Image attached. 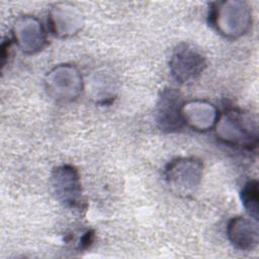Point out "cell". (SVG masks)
<instances>
[{"label": "cell", "instance_id": "cell-1", "mask_svg": "<svg viewBox=\"0 0 259 259\" xmlns=\"http://www.w3.org/2000/svg\"><path fill=\"white\" fill-rule=\"evenodd\" d=\"M218 137L228 145L256 149L258 145V126L256 118L249 112L228 110L219 115L215 122Z\"/></svg>", "mask_w": 259, "mask_h": 259}, {"label": "cell", "instance_id": "cell-2", "mask_svg": "<svg viewBox=\"0 0 259 259\" xmlns=\"http://www.w3.org/2000/svg\"><path fill=\"white\" fill-rule=\"evenodd\" d=\"M252 22L249 7L241 1L214 3L209 10V23L223 35L237 37L244 34Z\"/></svg>", "mask_w": 259, "mask_h": 259}, {"label": "cell", "instance_id": "cell-3", "mask_svg": "<svg viewBox=\"0 0 259 259\" xmlns=\"http://www.w3.org/2000/svg\"><path fill=\"white\" fill-rule=\"evenodd\" d=\"M203 166L194 157L177 158L171 161L165 169V179L171 189L177 194H192L202 178Z\"/></svg>", "mask_w": 259, "mask_h": 259}, {"label": "cell", "instance_id": "cell-4", "mask_svg": "<svg viewBox=\"0 0 259 259\" xmlns=\"http://www.w3.org/2000/svg\"><path fill=\"white\" fill-rule=\"evenodd\" d=\"M51 183L57 199L68 208H82L84 203L82 185L78 171L70 165L56 167Z\"/></svg>", "mask_w": 259, "mask_h": 259}, {"label": "cell", "instance_id": "cell-5", "mask_svg": "<svg viewBox=\"0 0 259 259\" xmlns=\"http://www.w3.org/2000/svg\"><path fill=\"white\" fill-rule=\"evenodd\" d=\"M172 76L180 83L196 79L205 67V59L194 47L182 42L173 51L170 58Z\"/></svg>", "mask_w": 259, "mask_h": 259}, {"label": "cell", "instance_id": "cell-6", "mask_svg": "<svg viewBox=\"0 0 259 259\" xmlns=\"http://www.w3.org/2000/svg\"><path fill=\"white\" fill-rule=\"evenodd\" d=\"M47 90L58 100H72L82 90V78L76 68L62 65L51 71L46 79Z\"/></svg>", "mask_w": 259, "mask_h": 259}, {"label": "cell", "instance_id": "cell-7", "mask_svg": "<svg viewBox=\"0 0 259 259\" xmlns=\"http://www.w3.org/2000/svg\"><path fill=\"white\" fill-rule=\"evenodd\" d=\"M182 106L181 97L175 89L166 88L161 92L156 110V121L161 131L172 133L182 127Z\"/></svg>", "mask_w": 259, "mask_h": 259}, {"label": "cell", "instance_id": "cell-8", "mask_svg": "<svg viewBox=\"0 0 259 259\" xmlns=\"http://www.w3.org/2000/svg\"><path fill=\"white\" fill-rule=\"evenodd\" d=\"M14 37L21 50L29 54L41 50L46 42V34L41 23L30 16L22 17L15 23Z\"/></svg>", "mask_w": 259, "mask_h": 259}, {"label": "cell", "instance_id": "cell-9", "mask_svg": "<svg viewBox=\"0 0 259 259\" xmlns=\"http://www.w3.org/2000/svg\"><path fill=\"white\" fill-rule=\"evenodd\" d=\"M256 222L242 217L233 218L230 221L227 234L231 244L236 249L248 251L258 245L259 232Z\"/></svg>", "mask_w": 259, "mask_h": 259}, {"label": "cell", "instance_id": "cell-10", "mask_svg": "<svg viewBox=\"0 0 259 259\" xmlns=\"http://www.w3.org/2000/svg\"><path fill=\"white\" fill-rule=\"evenodd\" d=\"M218 117L217 108L205 101H191L182 106L183 121L197 131H207L215 125Z\"/></svg>", "mask_w": 259, "mask_h": 259}, {"label": "cell", "instance_id": "cell-11", "mask_svg": "<svg viewBox=\"0 0 259 259\" xmlns=\"http://www.w3.org/2000/svg\"><path fill=\"white\" fill-rule=\"evenodd\" d=\"M50 18L52 29L55 34L66 36L69 34H74L80 28L81 23L69 21V19H80V15L72 9H68L66 6L56 8L52 12Z\"/></svg>", "mask_w": 259, "mask_h": 259}, {"label": "cell", "instance_id": "cell-12", "mask_svg": "<svg viewBox=\"0 0 259 259\" xmlns=\"http://www.w3.org/2000/svg\"><path fill=\"white\" fill-rule=\"evenodd\" d=\"M242 203L255 221L258 220V182L257 180L248 181L242 188L241 193Z\"/></svg>", "mask_w": 259, "mask_h": 259}]
</instances>
